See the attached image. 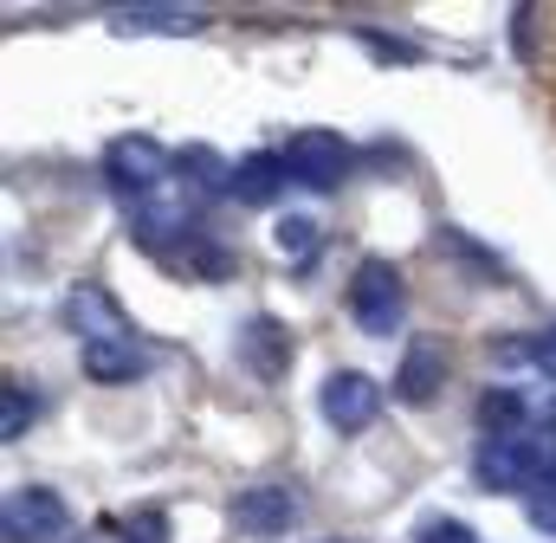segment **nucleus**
Here are the masks:
<instances>
[{"instance_id":"nucleus-1","label":"nucleus","mask_w":556,"mask_h":543,"mask_svg":"<svg viewBox=\"0 0 556 543\" xmlns=\"http://www.w3.org/2000/svg\"><path fill=\"white\" fill-rule=\"evenodd\" d=\"M402 317H408V278L395 260H363L356 278H350V324L363 330V337H389V330H402Z\"/></svg>"},{"instance_id":"nucleus-2","label":"nucleus","mask_w":556,"mask_h":543,"mask_svg":"<svg viewBox=\"0 0 556 543\" xmlns=\"http://www.w3.org/2000/svg\"><path fill=\"white\" fill-rule=\"evenodd\" d=\"M278 155H285V175L311 194H337L356 175V142H343L337 130H298Z\"/></svg>"},{"instance_id":"nucleus-3","label":"nucleus","mask_w":556,"mask_h":543,"mask_svg":"<svg viewBox=\"0 0 556 543\" xmlns=\"http://www.w3.org/2000/svg\"><path fill=\"white\" fill-rule=\"evenodd\" d=\"M104 181L124 194V207H137L149 194H162L175 181V155L155 142V136H117L104 149Z\"/></svg>"},{"instance_id":"nucleus-4","label":"nucleus","mask_w":556,"mask_h":543,"mask_svg":"<svg viewBox=\"0 0 556 543\" xmlns=\"http://www.w3.org/2000/svg\"><path fill=\"white\" fill-rule=\"evenodd\" d=\"M65 324H72V337H78L85 350L137 343V330H130L124 304H117V298H111L104 285H72V291H65Z\"/></svg>"},{"instance_id":"nucleus-5","label":"nucleus","mask_w":556,"mask_h":543,"mask_svg":"<svg viewBox=\"0 0 556 543\" xmlns=\"http://www.w3.org/2000/svg\"><path fill=\"white\" fill-rule=\"evenodd\" d=\"M317 407L337 433H369L376 414H382V382L363 376V369H330L324 389H317Z\"/></svg>"},{"instance_id":"nucleus-6","label":"nucleus","mask_w":556,"mask_h":543,"mask_svg":"<svg viewBox=\"0 0 556 543\" xmlns=\"http://www.w3.org/2000/svg\"><path fill=\"white\" fill-rule=\"evenodd\" d=\"M0 525H7V543H59L72 531V512H65V498L52 485H26V492L7 498Z\"/></svg>"},{"instance_id":"nucleus-7","label":"nucleus","mask_w":556,"mask_h":543,"mask_svg":"<svg viewBox=\"0 0 556 543\" xmlns=\"http://www.w3.org/2000/svg\"><path fill=\"white\" fill-rule=\"evenodd\" d=\"M291 356H298V343H291V330L278 324L273 311H253V317L240 324V363H247V376H260V382H285Z\"/></svg>"},{"instance_id":"nucleus-8","label":"nucleus","mask_w":556,"mask_h":543,"mask_svg":"<svg viewBox=\"0 0 556 543\" xmlns=\"http://www.w3.org/2000/svg\"><path fill=\"white\" fill-rule=\"evenodd\" d=\"M227 512H233V525H240L247 538H285V531L298 525V498H291L285 485H273V479H260V485H240Z\"/></svg>"},{"instance_id":"nucleus-9","label":"nucleus","mask_w":556,"mask_h":543,"mask_svg":"<svg viewBox=\"0 0 556 543\" xmlns=\"http://www.w3.org/2000/svg\"><path fill=\"white\" fill-rule=\"evenodd\" d=\"M389 389H395V402H408V407H427L446 389V350H440V337H415V343L402 350Z\"/></svg>"},{"instance_id":"nucleus-10","label":"nucleus","mask_w":556,"mask_h":543,"mask_svg":"<svg viewBox=\"0 0 556 543\" xmlns=\"http://www.w3.org/2000/svg\"><path fill=\"white\" fill-rule=\"evenodd\" d=\"M207 26V13L201 7H175V0H142V7H117L111 13V33H162V39H181V33H201Z\"/></svg>"},{"instance_id":"nucleus-11","label":"nucleus","mask_w":556,"mask_h":543,"mask_svg":"<svg viewBox=\"0 0 556 543\" xmlns=\"http://www.w3.org/2000/svg\"><path fill=\"white\" fill-rule=\"evenodd\" d=\"M285 181H291L285 175V155H273V149H253V155L233 162V201L240 207H273Z\"/></svg>"},{"instance_id":"nucleus-12","label":"nucleus","mask_w":556,"mask_h":543,"mask_svg":"<svg viewBox=\"0 0 556 543\" xmlns=\"http://www.w3.org/2000/svg\"><path fill=\"white\" fill-rule=\"evenodd\" d=\"M175 181H181L188 194L214 201V194H233V162H227V155H214L207 142H188V149L175 155Z\"/></svg>"},{"instance_id":"nucleus-13","label":"nucleus","mask_w":556,"mask_h":543,"mask_svg":"<svg viewBox=\"0 0 556 543\" xmlns=\"http://www.w3.org/2000/svg\"><path fill=\"white\" fill-rule=\"evenodd\" d=\"M538 420H531V407L518 389H485L479 395V433L485 440H511V433H531Z\"/></svg>"},{"instance_id":"nucleus-14","label":"nucleus","mask_w":556,"mask_h":543,"mask_svg":"<svg viewBox=\"0 0 556 543\" xmlns=\"http://www.w3.org/2000/svg\"><path fill=\"white\" fill-rule=\"evenodd\" d=\"M85 376L117 389V382H137L142 376V350L137 343H111V350H85Z\"/></svg>"},{"instance_id":"nucleus-15","label":"nucleus","mask_w":556,"mask_h":543,"mask_svg":"<svg viewBox=\"0 0 556 543\" xmlns=\"http://www.w3.org/2000/svg\"><path fill=\"white\" fill-rule=\"evenodd\" d=\"M33 420H39V395H33L20 376H7V382H0V440H7V446L26 440Z\"/></svg>"},{"instance_id":"nucleus-16","label":"nucleus","mask_w":556,"mask_h":543,"mask_svg":"<svg viewBox=\"0 0 556 543\" xmlns=\"http://www.w3.org/2000/svg\"><path fill=\"white\" fill-rule=\"evenodd\" d=\"M168 266L194 272V278H227V272H233V253H227V247H214L207 233H194L181 253H168Z\"/></svg>"},{"instance_id":"nucleus-17","label":"nucleus","mask_w":556,"mask_h":543,"mask_svg":"<svg viewBox=\"0 0 556 543\" xmlns=\"http://www.w3.org/2000/svg\"><path fill=\"white\" fill-rule=\"evenodd\" d=\"M273 247L291 260V266H304V260L317 253V220H311V214H285V220L273 227Z\"/></svg>"},{"instance_id":"nucleus-18","label":"nucleus","mask_w":556,"mask_h":543,"mask_svg":"<svg viewBox=\"0 0 556 543\" xmlns=\"http://www.w3.org/2000/svg\"><path fill=\"white\" fill-rule=\"evenodd\" d=\"M117 538H124V543H168V512H155V505H149V512H137Z\"/></svg>"},{"instance_id":"nucleus-19","label":"nucleus","mask_w":556,"mask_h":543,"mask_svg":"<svg viewBox=\"0 0 556 543\" xmlns=\"http://www.w3.org/2000/svg\"><path fill=\"white\" fill-rule=\"evenodd\" d=\"M525 356H531V369H538V376H551V382H556V324H544V330L525 343Z\"/></svg>"},{"instance_id":"nucleus-20","label":"nucleus","mask_w":556,"mask_h":543,"mask_svg":"<svg viewBox=\"0 0 556 543\" xmlns=\"http://www.w3.org/2000/svg\"><path fill=\"white\" fill-rule=\"evenodd\" d=\"M420 543H479V531L459 525V518H427L420 525Z\"/></svg>"}]
</instances>
